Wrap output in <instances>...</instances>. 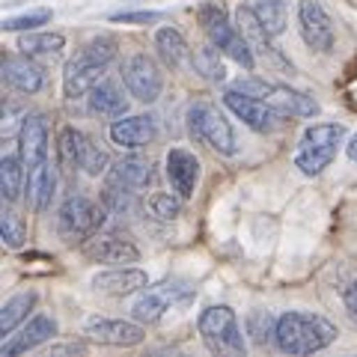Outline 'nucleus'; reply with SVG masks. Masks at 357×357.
Instances as JSON below:
<instances>
[{"label":"nucleus","mask_w":357,"mask_h":357,"mask_svg":"<svg viewBox=\"0 0 357 357\" xmlns=\"http://www.w3.org/2000/svg\"><path fill=\"white\" fill-rule=\"evenodd\" d=\"M223 105H227L232 114H236L248 128H253L256 134H271L277 126H280V114H277L265 98L238 93V89L229 86L227 93H223Z\"/></svg>","instance_id":"9"},{"label":"nucleus","mask_w":357,"mask_h":357,"mask_svg":"<svg viewBox=\"0 0 357 357\" xmlns=\"http://www.w3.org/2000/svg\"><path fill=\"white\" fill-rule=\"evenodd\" d=\"M54 18L51 9H36V13H24V15H9L3 18V30L6 33H21V30H36L42 24H48Z\"/></svg>","instance_id":"35"},{"label":"nucleus","mask_w":357,"mask_h":357,"mask_svg":"<svg viewBox=\"0 0 357 357\" xmlns=\"http://www.w3.org/2000/svg\"><path fill=\"white\" fill-rule=\"evenodd\" d=\"M86 105L96 116H105V119H119V116L128 114L126 93L119 89L116 81H105V77L86 93Z\"/></svg>","instance_id":"22"},{"label":"nucleus","mask_w":357,"mask_h":357,"mask_svg":"<svg viewBox=\"0 0 357 357\" xmlns=\"http://www.w3.org/2000/svg\"><path fill=\"white\" fill-rule=\"evenodd\" d=\"M15 116H21V107H15V105H6L3 107V134H13V128H15Z\"/></svg>","instance_id":"40"},{"label":"nucleus","mask_w":357,"mask_h":357,"mask_svg":"<svg viewBox=\"0 0 357 357\" xmlns=\"http://www.w3.org/2000/svg\"><path fill=\"white\" fill-rule=\"evenodd\" d=\"M24 173L27 167L21 161V155H3V161H0V191H3L6 203H15L24 191Z\"/></svg>","instance_id":"29"},{"label":"nucleus","mask_w":357,"mask_h":357,"mask_svg":"<svg viewBox=\"0 0 357 357\" xmlns=\"http://www.w3.org/2000/svg\"><path fill=\"white\" fill-rule=\"evenodd\" d=\"M84 51L89 54V57H96L98 63H105V66H107L110 60H116V54H119L114 36H96L93 42L84 45Z\"/></svg>","instance_id":"36"},{"label":"nucleus","mask_w":357,"mask_h":357,"mask_svg":"<svg viewBox=\"0 0 357 357\" xmlns=\"http://www.w3.org/2000/svg\"><path fill=\"white\" fill-rule=\"evenodd\" d=\"M188 131H191L194 140L206 143L208 149H215L220 155L238 152V140H236V131H232L229 119L208 102H194L188 107Z\"/></svg>","instance_id":"4"},{"label":"nucleus","mask_w":357,"mask_h":357,"mask_svg":"<svg viewBox=\"0 0 357 357\" xmlns=\"http://www.w3.org/2000/svg\"><path fill=\"white\" fill-rule=\"evenodd\" d=\"M253 9L271 36H280L286 30V0H256Z\"/></svg>","instance_id":"32"},{"label":"nucleus","mask_w":357,"mask_h":357,"mask_svg":"<svg viewBox=\"0 0 357 357\" xmlns=\"http://www.w3.org/2000/svg\"><path fill=\"white\" fill-rule=\"evenodd\" d=\"M54 188H57V173L48 161L27 170V199L36 211H48L54 199Z\"/></svg>","instance_id":"24"},{"label":"nucleus","mask_w":357,"mask_h":357,"mask_svg":"<svg viewBox=\"0 0 357 357\" xmlns=\"http://www.w3.org/2000/svg\"><path fill=\"white\" fill-rule=\"evenodd\" d=\"M199 24H203V30L208 33V42H215L229 60H236L241 66V69L253 72L256 54L248 45V39L241 36V30L232 27L227 21V13H223L220 3H206L203 9H199Z\"/></svg>","instance_id":"5"},{"label":"nucleus","mask_w":357,"mask_h":357,"mask_svg":"<svg viewBox=\"0 0 357 357\" xmlns=\"http://www.w3.org/2000/svg\"><path fill=\"white\" fill-rule=\"evenodd\" d=\"M197 331L211 354H244V333L232 307L227 304L206 307L197 319Z\"/></svg>","instance_id":"3"},{"label":"nucleus","mask_w":357,"mask_h":357,"mask_svg":"<svg viewBox=\"0 0 357 357\" xmlns=\"http://www.w3.org/2000/svg\"><path fill=\"white\" fill-rule=\"evenodd\" d=\"M84 333L89 340L102 342V345H116V349H134L146 340V325H140L137 319H105V316H93L84 325Z\"/></svg>","instance_id":"11"},{"label":"nucleus","mask_w":357,"mask_h":357,"mask_svg":"<svg viewBox=\"0 0 357 357\" xmlns=\"http://www.w3.org/2000/svg\"><path fill=\"white\" fill-rule=\"evenodd\" d=\"M167 178H170L173 191L182 199H191L199 182V158L182 146H173L167 152Z\"/></svg>","instance_id":"18"},{"label":"nucleus","mask_w":357,"mask_h":357,"mask_svg":"<svg viewBox=\"0 0 357 357\" xmlns=\"http://www.w3.org/2000/svg\"><path fill=\"white\" fill-rule=\"evenodd\" d=\"M54 337H57V321H54L51 316H45V312H39V316H33L18 333L6 337L3 354H6V357H15V354L33 351V349H39V345L51 342Z\"/></svg>","instance_id":"19"},{"label":"nucleus","mask_w":357,"mask_h":357,"mask_svg":"<svg viewBox=\"0 0 357 357\" xmlns=\"http://www.w3.org/2000/svg\"><path fill=\"white\" fill-rule=\"evenodd\" d=\"M298 27L301 36L312 51L328 54L333 48V21L325 13L321 0H301L298 3Z\"/></svg>","instance_id":"12"},{"label":"nucleus","mask_w":357,"mask_h":357,"mask_svg":"<svg viewBox=\"0 0 357 357\" xmlns=\"http://www.w3.org/2000/svg\"><path fill=\"white\" fill-rule=\"evenodd\" d=\"M36 301H39L36 292H18V295L9 298L3 304V310H0V333H3V337H13L21 321H27L30 310L36 307Z\"/></svg>","instance_id":"26"},{"label":"nucleus","mask_w":357,"mask_h":357,"mask_svg":"<svg viewBox=\"0 0 357 357\" xmlns=\"http://www.w3.org/2000/svg\"><path fill=\"white\" fill-rule=\"evenodd\" d=\"M3 81L13 86V89H18V93H27V96H33V93H39V89L45 86V72H42V66L30 57V54H6L3 57Z\"/></svg>","instance_id":"16"},{"label":"nucleus","mask_w":357,"mask_h":357,"mask_svg":"<svg viewBox=\"0 0 357 357\" xmlns=\"http://www.w3.org/2000/svg\"><path fill=\"white\" fill-rule=\"evenodd\" d=\"M0 236H3V244L6 248H21L27 238V229H24V220L21 215H15L13 208H3V215H0Z\"/></svg>","instance_id":"33"},{"label":"nucleus","mask_w":357,"mask_h":357,"mask_svg":"<svg viewBox=\"0 0 357 357\" xmlns=\"http://www.w3.org/2000/svg\"><path fill=\"white\" fill-rule=\"evenodd\" d=\"M161 13H114L110 21H116V24H152V21H158Z\"/></svg>","instance_id":"38"},{"label":"nucleus","mask_w":357,"mask_h":357,"mask_svg":"<svg viewBox=\"0 0 357 357\" xmlns=\"http://www.w3.org/2000/svg\"><path fill=\"white\" fill-rule=\"evenodd\" d=\"M86 143H89L86 134H81L75 126H63L60 134H57V161L66 167V170H75V167H81L84 152H86Z\"/></svg>","instance_id":"25"},{"label":"nucleus","mask_w":357,"mask_h":357,"mask_svg":"<svg viewBox=\"0 0 357 357\" xmlns=\"http://www.w3.org/2000/svg\"><path fill=\"white\" fill-rule=\"evenodd\" d=\"M345 310H349V316H351V321L357 325V280L345 289Z\"/></svg>","instance_id":"39"},{"label":"nucleus","mask_w":357,"mask_h":357,"mask_svg":"<svg viewBox=\"0 0 357 357\" xmlns=\"http://www.w3.org/2000/svg\"><path fill=\"white\" fill-rule=\"evenodd\" d=\"M265 102L271 105L280 116H316L319 114V102L307 93L286 86V84H271L265 93Z\"/></svg>","instance_id":"21"},{"label":"nucleus","mask_w":357,"mask_h":357,"mask_svg":"<svg viewBox=\"0 0 357 357\" xmlns=\"http://www.w3.org/2000/svg\"><path fill=\"white\" fill-rule=\"evenodd\" d=\"M342 137H345V128L340 122H316V126H310L301 134V143L295 149V167L304 176H319L337 158Z\"/></svg>","instance_id":"2"},{"label":"nucleus","mask_w":357,"mask_h":357,"mask_svg":"<svg viewBox=\"0 0 357 357\" xmlns=\"http://www.w3.org/2000/svg\"><path fill=\"white\" fill-rule=\"evenodd\" d=\"M340 337L333 321L319 312H283L277 319L274 345L283 354H316Z\"/></svg>","instance_id":"1"},{"label":"nucleus","mask_w":357,"mask_h":357,"mask_svg":"<svg viewBox=\"0 0 357 357\" xmlns=\"http://www.w3.org/2000/svg\"><path fill=\"white\" fill-rule=\"evenodd\" d=\"M18 155L27 170L48 161V126L42 114H24L18 128Z\"/></svg>","instance_id":"13"},{"label":"nucleus","mask_w":357,"mask_h":357,"mask_svg":"<svg viewBox=\"0 0 357 357\" xmlns=\"http://www.w3.org/2000/svg\"><path fill=\"white\" fill-rule=\"evenodd\" d=\"M122 84H126L128 96H134L143 105L158 102L164 93V75L158 69V63L143 51L126 57V63H122Z\"/></svg>","instance_id":"7"},{"label":"nucleus","mask_w":357,"mask_h":357,"mask_svg":"<svg viewBox=\"0 0 357 357\" xmlns=\"http://www.w3.org/2000/svg\"><path fill=\"white\" fill-rule=\"evenodd\" d=\"M345 155H349V158L357 164V134H354V137H351L349 143H345Z\"/></svg>","instance_id":"41"},{"label":"nucleus","mask_w":357,"mask_h":357,"mask_svg":"<svg viewBox=\"0 0 357 357\" xmlns=\"http://www.w3.org/2000/svg\"><path fill=\"white\" fill-rule=\"evenodd\" d=\"M105 69H107L105 63H98L96 57H89L86 51H81L77 57L66 63V69H63V93L69 98L86 96L89 89L105 77Z\"/></svg>","instance_id":"14"},{"label":"nucleus","mask_w":357,"mask_h":357,"mask_svg":"<svg viewBox=\"0 0 357 357\" xmlns=\"http://www.w3.org/2000/svg\"><path fill=\"white\" fill-rule=\"evenodd\" d=\"M149 211L152 218L158 220H176L178 215H182V197L178 194H152L149 197Z\"/></svg>","instance_id":"34"},{"label":"nucleus","mask_w":357,"mask_h":357,"mask_svg":"<svg viewBox=\"0 0 357 357\" xmlns=\"http://www.w3.org/2000/svg\"><path fill=\"white\" fill-rule=\"evenodd\" d=\"M236 27L241 30V36L248 39V45L253 48V54H262V57H277V51L271 48V33L262 24V18L256 15L253 6H238L236 9Z\"/></svg>","instance_id":"23"},{"label":"nucleus","mask_w":357,"mask_h":357,"mask_svg":"<svg viewBox=\"0 0 357 357\" xmlns=\"http://www.w3.org/2000/svg\"><path fill=\"white\" fill-rule=\"evenodd\" d=\"M155 48H158V57L170 66V69H178L188 60V42L176 27H161L155 33Z\"/></svg>","instance_id":"28"},{"label":"nucleus","mask_w":357,"mask_h":357,"mask_svg":"<svg viewBox=\"0 0 357 357\" xmlns=\"http://www.w3.org/2000/svg\"><path fill=\"white\" fill-rule=\"evenodd\" d=\"M244 331H248V337L256 345H268L274 340L277 319L268 310H253V312H248V319H244Z\"/></svg>","instance_id":"31"},{"label":"nucleus","mask_w":357,"mask_h":357,"mask_svg":"<svg viewBox=\"0 0 357 357\" xmlns=\"http://www.w3.org/2000/svg\"><path fill=\"white\" fill-rule=\"evenodd\" d=\"M105 227V208H98L93 199L72 194L63 199L57 211V232L66 244H84Z\"/></svg>","instance_id":"6"},{"label":"nucleus","mask_w":357,"mask_h":357,"mask_svg":"<svg viewBox=\"0 0 357 357\" xmlns=\"http://www.w3.org/2000/svg\"><path fill=\"white\" fill-rule=\"evenodd\" d=\"M66 48L63 33H27L18 39V51L30 54V57H45V60H57Z\"/></svg>","instance_id":"27"},{"label":"nucleus","mask_w":357,"mask_h":357,"mask_svg":"<svg viewBox=\"0 0 357 357\" xmlns=\"http://www.w3.org/2000/svg\"><path fill=\"white\" fill-rule=\"evenodd\" d=\"M110 167V158H107V152H102L96 146V143H86V152H84V161H81V170L86 176H98V173H105Z\"/></svg>","instance_id":"37"},{"label":"nucleus","mask_w":357,"mask_h":357,"mask_svg":"<svg viewBox=\"0 0 357 357\" xmlns=\"http://www.w3.org/2000/svg\"><path fill=\"white\" fill-rule=\"evenodd\" d=\"M81 253L89 262L102 265H131L140 262V250L131 238L119 236V232H96L81 244Z\"/></svg>","instance_id":"10"},{"label":"nucleus","mask_w":357,"mask_h":357,"mask_svg":"<svg viewBox=\"0 0 357 357\" xmlns=\"http://www.w3.org/2000/svg\"><path fill=\"white\" fill-rule=\"evenodd\" d=\"M152 178L155 167L149 158H140V155H128V158H119L107 167V185L122 188V191H143L146 185H152Z\"/></svg>","instance_id":"20"},{"label":"nucleus","mask_w":357,"mask_h":357,"mask_svg":"<svg viewBox=\"0 0 357 357\" xmlns=\"http://www.w3.org/2000/svg\"><path fill=\"white\" fill-rule=\"evenodd\" d=\"M158 137V126H155V116L149 114H137V116H119L114 126H110V140L116 143L119 149H143Z\"/></svg>","instance_id":"17"},{"label":"nucleus","mask_w":357,"mask_h":357,"mask_svg":"<svg viewBox=\"0 0 357 357\" xmlns=\"http://www.w3.org/2000/svg\"><path fill=\"white\" fill-rule=\"evenodd\" d=\"M93 286L105 295H114V298H128V295H137L149 286V277L146 271L134 265H114L110 271H102L93 277Z\"/></svg>","instance_id":"15"},{"label":"nucleus","mask_w":357,"mask_h":357,"mask_svg":"<svg viewBox=\"0 0 357 357\" xmlns=\"http://www.w3.org/2000/svg\"><path fill=\"white\" fill-rule=\"evenodd\" d=\"M194 295L191 286L178 283V280H164L158 286H149L143 289V295L134 301L131 307V316L140 321V325H155V321L164 319V312H170L176 304H182Z\"/></svg>","instance_id":"8"},{"label":"nucleus","mask_w":357,"mask_h":357,"mask_svg":"<svg viewBox=\"0 0 357 357\" xmlns=\"http://www.w3.org/2000/svg\"><path fill=\"white\" fill-rule=\"evenodd\" d=\"M220 54L223 51L218 48L215 42L203 45V48H197L194 51V69H197V75H203L206 81H215V84L227 81V66H223Z\"/></svg>","instance_id":"30"}]
</instances>
